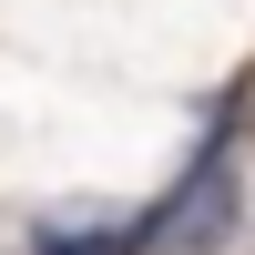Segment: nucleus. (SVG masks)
I'll list each match as a JSON object with an SVG mask.
<instances>
[{"label":"nucleus","mask_w":255,"mask_h":255,"mask_svg":"<svg viewBox=\"0 0 255 255\" xmlns=\"http://www.w3.org/2000/svg\"><path fill=\"white\" fill-rule=\"evenodd\" d=\"M235 225H245V174H235V133H215V143L194 153V174L163 194L153 245H163V255H225Z\"/></svg>","instance_id":"f257e3e1"}]
</instances>
